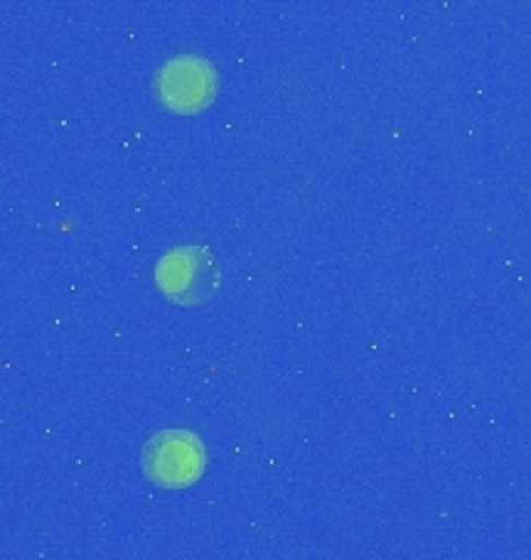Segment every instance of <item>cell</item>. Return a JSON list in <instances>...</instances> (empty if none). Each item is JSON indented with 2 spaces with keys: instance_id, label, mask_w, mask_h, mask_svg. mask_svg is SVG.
<instances>
[{
  "instance_id": "cell-1",
  "label": "cell",
  "mask_w": 531,
  "mask_h": 560,
  "mask_svg": "<svg viewBox=\"0 0 531 560\" xmlns=\"http://www.w3.org/2000/svg\"><path fill=\"white\" fill-rule=\"evenodd\" d=\"M156 283L177 305H202L217 293L221 271L205 246H177L158 259Z\"/></svg>"
},
{
  "instance_id": "cell-2",
  "label": "cell",
  "mask_w": 531,
  "mask_h": 560,
  "mask_svg": "<svg viewBox=\"0 0 531 560\" xmlns=\"http://www.w3.org/2000/svg\"><path fill=\"white\" fill-rule=\"evenodd\" d=\"M156 97L168 113H177V116H193V113L209 109L217 97L215 66L197 54L172 57L158 69Z\"/></svg>"
},
{
  "instance_id": "cell-3",
  "label": "cell",
  "mask_w": 531,
  "mask_h": 560,
  "mask_svg": "<svg viewBox=\"0 0 531 560\" xmlns=\"http://www.w3.org/2000/svg\"><path fill=\"white\" fill-rule=\"evenodd\" d=\"M146 477L165 489H187L205 474V445L187 430L156 433L143 448Z\"/></svg>"
}]
</instances>
